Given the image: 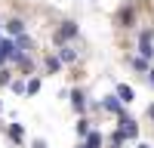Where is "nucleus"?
<instances>
[{"instance_id":"0eeeda50","label":"nucleus","mask_w":154,"mask_h":148,"mask_svg":"<svg viewBox=\"0 0 154 148\" xmlns=\"http://www.w3.org/2000/svg\"><path fill=\"white\" fill-rule=\"evenodd\" d=\"M83 139H86L83 145H89V148H99V145H102V133H99V130H89V133L83 136Z\"/></svg>"},{"instance_id":"4468645a","label":"nucleus","mask_w":154,"mask_h":148,"mask_svg":"<svg viewBox=\"0 0 154 148\" xmlns=\"http://www.w3.org/2000/svg\"><path fill=\"white\" fill-rule=\"evenodd\" d=\"M123 145V136H120V130H114V136H111V148H120Z\"/></svg>"},{"instance_id":"6ab92c4d","label":"nucleus","mask_w":154,"mask_h":148,"mask_svg":"<svg viewBox=\"0 0 154 148\" xmlns=\"http://www.w3.org/2000/svg\"><path fill=\"white\" fill-rule=\"evenodd\" d=\"M31 148H46V142H43V139H37V142H34Z\"/></svg>"},{"instance_id":"9d476101","label":"nucleus","mask_w":154,"mask_h":148,"mask_svg":"<svg viewBox=\"0 0 154 148\" xmlns=\"http://www.w3.org/2000/svg\"><path fill=\"white\" fill-rule=\"evenodd\" d=\"M9 139H16V142H22V139H25V130H22V123H12V127H9Z\"/></svg>"},{"instance_id":"a211bd4d","label":"nucleus","mask_w":154,"mask_h":148,"mask_svg":"<svg viewBox=\"0 0 154 148\" xmlns=\"http://www.w3.org/2000/svg\"><path fill=\"white\" fill-rule=\"evenodd\" d=\"M0 83H9V71H0Z\"/></svg>"},{"instance_id":"20e7f679","label":"nucleus","mask_w":154,"mask_h":148,"mask_svg":"<svg viewBox=\"0 0 154 148\" xmlns=\"http://www.w3.org/2000/svg\"><path fill=\"white\" fill-rule=\"evenodd\" d=\"M74 34H77V25H74V22H62V28H59L56 37H59V43H65V40H71Z\"/></svg>"},{"instance_id":"5701e85b","label":"nucleus","mask_w":154,"mask_h":148,"mask_svg":"<svg viewBox=\"0 0 154 148\" xmlns=\"http://www.w3.org/2000/svg\"><path fill=\"white\" fill-rule=\"evenodd\" d=\"M139 148H148V145H139Z\"/></svg>"},{"instance_id":"ddd939ff","label":"nucleus","mask_w":154,"mask_h":148,"mask_svg":"<svg viewBox=\"0 0 154 148\" xmlns=\"http://www.w3.org/2000/svg\"><path fill=\"white\" fill-rule=\"evenodd\" d=\"M37 90H40V77H31L28 83H25V93H28V96H34Z\"/></svg>"},{"instance_id":"7ed1b4c3","label":"nucleus","mask_w":154,"mask_h":148,"mask_svg":"<svg viewBox=\"0 0 154 148\" xmlns=\"http://www.w3.org/2000/svg\"><path fill=\"white\" fill-rule=\"evenodd\" d=\"M117 25H120V28H133V25H136V12H133V6H123V9L117 12Z\"/></svg>"},{"instance_id":"f03ea898","label":"nucleus","mask_w":154,"mask_h":148,"mask_svg":"<svg viewBox=\"0 0 154 148\" xmlns=\"http://www.w3.org/2000/svg\"><path fill=\"white\" fill-rule=\"evenodd\" d=\"M117 130H120V136H123V139H136V136H139V123L133 120V117H117Z\"/></svg>"},{"instance_id":"f3484780","label":"nucleus","mask_w":154,"mask_h":148,"mask_svg":"<svg viewBox=\"0 0 154 148\" xmlns=\"http://www.w3.org/2000/svg\"><path fill=\"white\" fill-rule=\"evenodd\" d=\"M9 86H12L16 93H25V83H22V80H9Z\"/></svg>"},{"instance_id":"2eb2a0df","label":"nucleus","mask_w":154,"mask_h":148,"mask_svg":"<svg viewBox=\"0 0 154 148\" xmlns=\"http://www.w3.org/2000/svg\"><path fill=\"white\" fill-rule=\"evenodd\" d=\"M77 133L86 136V133H89V120H77Z\"/></svg>"},{"instance_id":"423d86ee","label":"nucleus","mask_w":154,"mask_h":148,"mask_svg":"<svg viewBox=\"0 0 154 148\" xmlns=\"http://www.w3.org/2000/svg\"><path fill=\"white\" fill-rule=\"evenodd\" d=\"M6 31H9L12 37H22V34H25V22H22V19H9V22H6Z\"/></svg>"},{"instance_id":"f257e3e1","label":"nucleus","mask_w":154,"mask_h":148,"mask_svg":"<svg viewBox=\"0 0 154 148\" xmlns=\"http://www.w3.org/2000/svg\"><path fill=\"white\" fill-rule=\"evenodd\" d=\"M139 56L142 59H154V28L151 25L139 31Z\"/></svg>"},{"instance_id":"39448f33","label":"nucleus","mask_w":154,"mask_h":148,"mask_svg":"<svg viewBox=\"0 0 154 148\" xmlns=\"http://www.w3.org/2000/svg\"><path fill=\"white\" fill-rule=\"evenodd\" d=\"M114 93H117V102H133V99H136L133 86H126V83H117V86H114Z\"/></svg>"},{"instance_id":"4be33fe9","label":"nucleus","mask_w":154,"mask_h":148,"mask_svg":"<svg viewBox=\"0 0 154 148\" xmlns=\"http://www.w3.org/2000/svg\"><path fill=\"white\" fill-rule=\"evenodd\" d=\"M77 148H89V145H77Z\"/></svg>"},{"instance_id":"f8f14e48","label":"nucleus","mask_w":154,"mask_h":148,"mask_svg":"<svg viewBox=\"0 0 154 148\" xmlns=\"http://www.w3.org/2000/svg\"><path fill=\"white\" fill-rule=\"evenodd\" d=\"M59 59H62V62H74V59H77V53H74L71 46H62V49H59Z\"/></svg>"},{"instance_id":"dca6fc26","label":"nucleus","mask_w":154,"mask_h":148,"mask_svg":"<svg viewBox=\"0 0 154 148\" xmlns=\"http://www.w3.org/2000/svg\"><path fill=\"white\" fill-rule=\"evenodd\" d=\"M46 71H59V59L49 56V59H46Z\"/></svg>"},{"instance_id":"6e6552de","label":"nucleus","mask_w":154,"mask_h":148,"mask_svg":"<svg viewBox=\"0 0 154 148\" xmlns=\"http://www.w3.org/2000/svg\"><path fill=\"white\" fill-rule=\"evenodd\" d=\"M105 108H108V111H114L117 117H123V105H120V102H117L114 96H111V99H105Z\"/></svg>"},{"instance_id":"9b49d317","label":"nucleus","mask_w":154,"mask_h":148,"mask_svg":"<svg viewBox=\"0 0 154 148\" xmlns=\"http://www.w3.org/2000/svg\"><path fill=\"white\" fill-rule=\"evenodd\" d=\"M71 99H74V108H77V111H83V108H86V99H83V93H80V90H74V93H71Z\"/></svg>"},{"instance_id":"aec40b11","label":"nucleus","mask_w":154,"mask_h":148,"mask_svg":"<svg viewBox=\"0 0 154 148\" xmlns=\"http://www.w3.org/2000/svg\"><path fill=\"white\" fill-rule=\"evenodd\" d=\"M148 80H151V86H154V68H148Z\"/></svg>"},{"instance_id":"1a4fd4ad","label":"nucleus","mask_w":154,"mask_h":148,"mask_svg":"<svg viewBox=\"0 0 154 148\" xmlns=\"http://www.w3.org/2000/svg\"><path fill=\"white\" fill-rule=\"evenodd\" d=\"M133 68H136L139 74H148V68H151V65H148V59H142V56H133Z\"/></svg>"},{"instance_id":"412c9836","label":"nucleus","mask_w":154,"mask_h":148,"mask_svg":"<svg viewBox=\"0 0 154 148\" xmlns=\"http://www.w3.org/2000/svg\"><path fill=\"white\" fill-rule=\"evenodd\" d=\"M148 117H151V120H154V105H151V108H148Z\"/></svg>"}]
</instances>
